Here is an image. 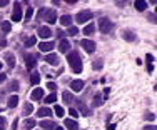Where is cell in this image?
I'll return each instance as SVG.
<instances>
[{"mask_svg":"<svg viewBox=\"0 0 157 130\" xmlns=\"http://www.w3.org/2000/svg\"><path fill=\"white\" fill-rule=\"evenodd\" d=\"M67 62H69L70 69L74 70V73H80L82 72V60H80L78 52H69V55H67Z\"/></svg>","mask_w":157,"mask_h":130,"instance_id":"1","label":"cell"},{"mask_svg":"<svg viewBox=\"0 0 157 130\" xmlns=\"http://www.w3.org/2000/svg\"><path fill=\"white\" fill-rule=\"evenodd\" d=\"M112 28H114V24H112L109 18L104 17V18H100V20H99V30L102 33H109Z\"/></svg>","mask_w":157,"mask_h":130,"instance_id":"2","label":"cell"},{"mask_svg":"<svg viewBox=\"0 0 157 130\" xmlns=\"http://www.w3.org/2000/svg\"><path fill=\"white\" fill-rule=\"evenodd\" d=\"M92 17H94V13L90 12V10H84V12H78L75 20L78 22V24H85V22L92 20Z\"/></svg>","mask_w":157,"mask_h":130,"instance_id":"3","label":"cell"},{"mask_svg":"<svg viewBox=\"0 0 157 130\" xmlns=\"http://www.w3.org/2000/svg\"><path fill=\"white\" fill-rule=\"evenodd\" d=\"M44 20L48 22V24H55V22H57V12H55V10H52V9H45Z\"/></svg>","mask_w":157,"mask_h":130,"instance_id":"4","label":"cell"},{"mask_svg":"<svg viewBox=\"0 0 157 130\" xmlns=\"http://www.w3.org/2000/svg\"><path fill=\"white\" fill-rule=\"evenodd\" d=\"M80 45L84 47V50H85V52H89V54H94V50H95V43L92 42V40L84 39V40L80 42Z\"/></svg>","mask_w":157,"mask_h":130,"instance_id":"5","label":"cell"},{"mask_svg":"<svg viewBox=\"0 0 157 130\" xmlns=\"http://www.w3.org/2000/svg\"><path fill=\"white\" fill-rule=\"evenodd\" d=\"M44 60H45L48 65H59V64H60V58H59L57 54H47Z\"/></svg>","mask_w":157,"mask_h":130,"instance_id":"6","label":"cell"},{"mask_svg":"<svg viewBox=\"0 0 157 130\" xmlns=\"http://www.w3.org/2000/svg\"><path fill=\"white\" fill-rule=\"evenodd\" d=\"M54 47H55L54 42H42V43H39V50L40 52H45V54H50V52L54 50Z\"/></svg>","mask_w":157,"mask_h":130,"instance_id":"7","label":"cell"},{"mask_svg":"<svg viewBox=\"0 0 157 130\" xmlns=\"http://www.w3.org/2000/svg\"><path fill=\"white\" fill-rule=\"evenodd\" d=\"M12 20L13 22H20L22 20V7H20V3H15V7H13Z\"/></svg>","mask_w":157,"mask_h":130,"instance_id":"8","label":"cell"},{"mask_svg":"<svg viewBox=\"0 0 157 130\" xmlns=\"http://www.w3.org/2000/svg\"><path fill=\"white\" fill-rule=\"evenodd\" d=\"M25 65H27V69H35L37 65V58L33 57V55H25Z\"/></svg>","mask_w":157,"mask_h":130,"instance_id":"9","label":"cell"},{"mask_svg":"<svg viewBox=\"0 0 157 130\" xmlns=\"http://www.w3.org/2000/svg\"><path fill=\"white\" fill-rule=\"evenodd\" d=\"M70 88H72L74 92H80L82 88H84V80H72L70 82Z\"/></svg>","mask_w":157,"mask_h":130,"instance_id":"10","label":"cell"},{"mask_svg":"<svg viewBox=\"0 0 157 130\" xmlns=\"http://www.w3.org/2000/svg\"><path fill=\"white\" fill-rule=\"evenodd\" d=\"M37 33H39V37H42V39H48V37L52 35V30L47 27H39V30H37Z\"/></svg>","mask_w":157,"mask_h":130,"instance_id":"11","label":"cell"},{"mask_svg":"<svg viewBox=\"0 0 157 130\" xmlns=\"http://www.w3.org/2000/svg\"><path fill=\"white\" fill-rule=\"evenodd\" d=\"M40 127H42L44 130H55V128H57V124L52 122V120H42Z\"/></svg>","mask_w":157,"mask_h":130,"instance_id":"12","label":"cell"},{"mask_svg":"<svg viewBox=\"0 0 157 130\" xmlns=\"http://www.w3.org/2000/svg\"><path fill=\"white\" fill-rule=\"evenodd\" d=\"M59 50H60L62 54H69V50H70V43H69V40L62 39V40H60V43H59Z\"/></svg>","mask_w":157,"mask_h":130,"instance_id":"13","label":"cell"},{"mask_svg":"<svg viewBox=\"0 0 157 130\" xmlns=\"http://www.w3.org/2000/svg\"><path fill=\"white\" fill-rule=\"evenodd\" d=\"M63 125L67 127V130H78V124H77L75 120H70V118H65Z\"/></svg>","mask_w":157,"mask_h":130,"instance_id":"14","label":"cell"},{"mask_svg":"<svg viewBox=\"0 0 157 130\" xmlns=\"http://www.w3.org/2000/svg\"><path fill=\"white\" fill-rule=\"evenodd\" d=\"M5 62H7V65H9V69H13L15 67V57H13V54H5Z\"/></svg>","mask_w":157,"mask_h":130,"instance_id":"15","label":"cell"},{"mask_svg":"<svg viewBox=\"0 0 157 130\" xmlns=\"http://www.w3.org/2000/svg\"><path fill=\"white\" fill-rule=\"evenodd\" d=\"M30 98H32V100H40V98H44V88H35V90L32 92Z\"/></svg>","mask_w":157,"mask_h":130,"instance_id":"16","label":"cell"},{"mask_svg":"<svg viewBox=\"0 0 157 130\" xmlns=\"http://www.w3.org/2000/svg\"><path fill=\"white\" fill-rule=\"evenodd\" d=\"M37 115H39V117H50V115H52V110L50 109H48V107H42V109H39V110H37Z\"/></svg>","mask_w":157,"mask_h":130,"instance_id":"17","label":"cell"},{"mask_svg":"<svg viewBox=\"0 0 157 130\" xmlns=\"http://www.w3.org/2000/svg\"><path fill=\"white\" fill-rule=\"evenodd\" d=\"M105 98H107V94H104V97L97 94L95 97H94V107H100V105L104 103V100H105Z\"/></svg>","mask_w":157,"mask_h":130,"instance_id":"18","label":"cell"},{"mask_svg":"<svg viewBox=\"0 0 157 130\" xmlns=\"http://www.w3.org/2000/svg\"><path fill=\"white\" fill-rule=\"evenodd\" d=\"M122 39L127 40V42H134V40H136V35H134L130 30H124L122 32Z\"/></svg>","mask_w":157,"mask_h":130,"instance_id":"19","label":"cell"},{"mask_svg":"<svg viewBox=\"0 0 157 130\" xmlns=\"http://www.w3.org/2000/svg\"><path fill=\"white\" fill-rule=\"evenodd\" d=\"M62 98H63V102H65V103H69V105H70V103L74 102V100H75V98H74V95L70 94L69 90H65V92H63V94H62Z\"/></svg>","mask_w":157,"mask_h":130,"instance_id":"20","label":"cell"},{"mask_svg":"<svg viewBox=\"0 0 157 130\" xmlns=\"http://www.w3.org/2000/svg\"><path fill=\"white\" fill-rule=\"evenodd\" d=\"M94 32H95V25L94 24H89V25H85L84 27V35H94Z\"/></svg>","mask_w":157,"mask_h":130,"instance_id":"21","label":"cell"},{"mask_svg":"<svg viewBox=\"0 0 157 130\" xmlns=\"http://www.w3.org/2000/svg\"><path fill=\"white\" fill-rule=\"evenodd\" d=\"M7 105H9V109H15L18 105V97L17 95H12V97L9 98V102H7Z\"/></svg>","mask_w":157,"mask_h":130,"instance_id":"22","label":"cell"},{"mask_svg":"<svg viewBox=\"0 0 157 130\" xmlns=\"http://www.w3.org/2000/svg\"><path fill=\"white\" fill-rule=\"evenodd\" d=\"M60 24H62V25H67V27H70V25H72V17H70V15H62V17H60Z\"/></svg>","mask_w":157,"mask_h":130,"instance_id":"23","label":"cell"},{"mask_svg":"<svg viewBox=\"0 0 157 130\" xmlns=\"http://www.w3.org/2000/svg\"><path fill=\"white\" fill-rule=\"evenodd\" d=\"M77 105H78V109H80V112L84 115H90V110H89V107L85 105L84 102H77Z\"/></svg>","mask_w":157,"mask_h":130,"instance_id":"24","label":"cell"},{"mask_svg":"<svg viewBox=\"0 0 157 130\" xmlns=\"http://www.w3.org/2000/svg\"><path fill=\"white\" fill-rule=\"evenodd\" d=\"M30 82H32V85H39V82H40V73H39V72H32Z\"/></svg>","mask_w":157,"mask_h":130,"instance_id":"25","label":"cell"},{"mask_svg":"<svg viewBox=\"0 0 157 130\" xmlns=\"http://www.w3.org/2000/svg\"><path fill=\"white\" fill-rule=\"evenodd\" d=\"M32 127H35V120H33V118H27V120L24 122V128L25 130H30Z\"/></svg>","mask_w":157,"mask_h":130,"instance_id":"26","label":"cell"},{"mask_svg":"<svg viewBox=\"0 0 157 130\" xmlns=\"http://www.w3.org/2000/svg\"><path fill=\"white\" fill-rule=\"evenodd\" d=\"M134 5H136V9L139 10V12H144L145 7H147V2H142V0H139V2H136Z\"/></svg>","mask_w":157,"mask_h":130,"instance_id":"27","label":"cell"},{"mask_svg":"<svg viewBox=\"0 0 157 130\" xmlns=\"http://www.w3.org/2000/svg\"><path fill=\"white\" fill-rule=\"evenodd\" d=\"M32 112H33V105H32L30 102L25 103V105H24V113H25V115H30Z\"/></svg>","mask_w":157,"mask_h":130,"instance_id":"28","label":"cell"},{"mask_svg":"<svg viewBox=\"0 0 157 130\" xmlns=\"http://www.w3.org/2000/svg\"><path fill=\"white\" fill-rule=\"evenodd\" d=\"M35 43H37L35 37H27V39H25V47H32V45H35Z\"/></svg>","mask_w":157,"mask_h":130,"instance_id":"29","label":"cell"},{"mask_svg":"<svg viewBox=\"0 0 157 130\" xmlns=\"http://www.w3.org/2000/svg\"><path fill=\"white\" fill-rule=\"evenodd\" d=\"M57 100V94H50V95H47L45 98H44V102L45 103H52V102H55Z\"/></svg>","mask_w":157,"mask_h":130,"instance_id":"30","label":"cell"},{"mask_svg":"<svg viewBox=\"0 0 157 130\" xmlns=\"http://www.w3.org/2000/svg\"><path fill=\"white\" fill-rule=\"evenodd\" d=\"M10 30H12V25H10V22H3V24H2V32L9 33Z\"/></svg>","mask_w":157,"mask_h":130,"instance_id":"31","label":"cell"},{"mask_svg":"<svg viewBox=\"0 0 157 130\" xmlns=\"http://www.w3.org/2000/svg\"><path fill=\"white\" fill-rule=\"evenodd\" d=\"M67 33H69L70 37H75L77 33H78V28L74 27V25H70V27H69V32H67Z\"/></svg>","mask_w":157,"mask_h":130,"instance_id":"32","label":"cell"},{"mask_svg":"<svg viewBox=\"0 0 157 130\" xmlns=\"http://www.w3.org/2000/svg\"><path fill=\"white\" fill-rule=\"evenodd\" d=\"M54 113L57 115V117H63V109L60 105H57V107H55V110H54Z\"/></svg>","mask_w":157,"mask_h":130,"instance_id":"33","label":"cell"},{"mask_svg":"<svg viewBox=\"0 0 157 130\" xmlns=\"http://www.w3.org/2000/svg\"><path fill=\"white\" fill-rule=\"evenodd\" d=\"M7 128V120L5 117H0V130H5Z\"/></svg>","mask_w":157,"mask_h":130,"instance_id":"34","label":"cell"},{"mask_svg":"<svg viewBox=\"0 0 157 130\" xmlns=\"http://www.w3.org/2000/svg\"><path fill=\"white\" fill-rule=\"evenodd\" d=\"M10 90H18V82L17 80H12V82H10Z\"/></svg>","mask_w":157,"mask_h":130,"instance_id":"35","label":"cell"},{"mask_svg":"<svg viewBox=\"0 0 157 130\" xmlns=\"http://www.w3.org/2000/svg\"><path fill=\"white\" fill-rule=\"evenodd\" d=\"M47 88H48V90H55V88H57V85H55L54 82H48V84H47Z\"/></svg>","mask_w":157,"mask_h":130,"instance_id":"36","label":"cell"},{"mask_svg":"<svg viewBox=\"0 0 157 130\" xmlns=\"http://www.w3.org/2000/svg\"><path fill=\"white\" fill-rule=\"evenodd\" d=\"M69 113H70V115H72V117H74V118H77V117H78V112H77V110H75V109H70V110H69Z\"/></svg>","mask_w":157,"mask_h":130,"instance_id":"37","label":"cell"},{"mask_svg":"<svg viewBox=\"0 0 157 130\" xmlns=\"http://www.w3.org/2000/svg\"><path fill=\"white\" fill-rule=\"evenodd\" d=\"M44 13H45V9H40V12L37 13V18H39V20H42V18H44Z\"/></svg>","mask_w":157,"mask_h":130,"instance_id":"38","label":"cell"},{"mask_svg":"<svg viewBox=\"0 0 157 130\" xmlns=\"http://www.w3.org/2000/svg\"><path fill=\"white\" fill-rule=\"evenodd\" d=\"M33 15V9H32V7H29V10H27V18H30Z\"/></svg>","mask_w":157,"mask_h":130,"instance_id":"39","label":"cell"},{"mask_svg":"<svg viewBox=\"0 0 157 130\" xmlns=\"http://www.w3.org/2000/svg\"><path fill=\"white\" fill-rule=\"evenodd\" d=\"M145 118H147V120H154L155 115H154V113H145Z\"/></svg>","mask_w":157,"mask_h":130,"instance_id":"40","label":"cell"},{"mask_svg":"<svg viewBox=\"0 0 157 130\" xmlns=\"http://www.w3.org/2000/svg\"><path fill=\"white\" fill-rule=\"evenodd\" d=\"M102 67V62H94V69H100Z\"/></svg>","mask_w":157,"mask_h":130,"instance_id":"41","label":"cell"},{"mask_svg":"<svg viewBox=\"0 0 157 130\" xmlns=\"http://www.w3.org/2000/svg\"><path fill=\"white\" fill-rule=\"evenodd\" d=\"M107 130H115V124H109L107 125Z\"/></svg>","mask_w":157,"mask_h":130,"instance_id":"42","label":"cell"},{"mask_svg":"<svg viewBox=\"0 0 157 130\" xmlns=\"http://www.w3.org/2000/svg\"><path fill=\"white\" fill-rule=\"evenodd\" d=\"M3 80H5V73H0V84H2Z\"/></svg>","mask_w":157,"mask_h":130,"instance_id":"43","label":"cell"},{"mask_svg":"<svg viewBox=\"0 0 157 130\" xmlns=\"http://www.w3.org/2000/svg\"><path fill=\"white\" fill-rule=\"evenodd\" d=\"M147 70H149V72H152V70H154V67H152V64H149V65H147Z\"/></svg>","mask_w":157,"mask_h":130,"instance_id":"44","label":"cell"},{"mask_svg":"<svg viewBox=\"0 0 157 130\" xmlns=\"http://www.w3.org/2000/svg\"><path fill=\"white\" fill-rule=\"evenodd\" d=\"M5 47V40H0V49H3Z\"/></svg>","mask_w":157,"mask_h":130,"instance_id":"45","label":"cell"},{"mask_svg":"<svg viewBox=\"0 0 157 130\" xmlns=\"http://www.w3.org/2000/svg\"><path fill=\"white\" fill-rule=\"evenodd\" d=\"M7 3H9L7 0H0V7H2V5H7Z\"/></svg>","mask_w":157,"mask_h":130,"instance_id":"46","label":"cell"},{"mask_svg":"<svg viewBox=\"0 0 157 130\" xmlns=\"http://www.w3.org/2000/svg\"><path fill=\"white\" fill-rule=\"evenodd\" d=\"M55 33H57L59 37H63V32H62V30H57V32H55Z\"/></svg>","mask_w":157,"mask_h":130,"instance_id":"47","label":"cell"},{"mask_svg":"<svg viewBox=\"0 0 157 130\" xmlns=\"http://www.w3.org/2000/svg\"><path fill=\"white\" fill-rule=\"evenodd\" d=\"M145 130H155V127H151V125H147V127H145Z\"/></svg>","mask_w":157,"mask_h":130,"instance_id":"48","label":"cell"},{"mask_svg":"<svg viewBox=\"0 0 157 130\" xmlns=\"http://www.w3.org/2000/svg\"><path fill=\"white\" fill-rule=\"evenodd\" d=\"M55 130H63L62 127H59V125H57V128H55Z\"/></svg>","mask_w":157,"mask_h":130,"instance_id":"49","label":"cell"},{"mask_svg":"<svg viewBox=\"0 0 157 130\" xmlns=\"http://www.w3.org/2000/svg\"><path fill=\"white\" fill-rule=\"evenodd\" d=\"M0 69H2V64H0Z\"/></svg>","mask_w":157,"mask_h":130,"instance_id":"50","label":"cell"}]
</instances>
